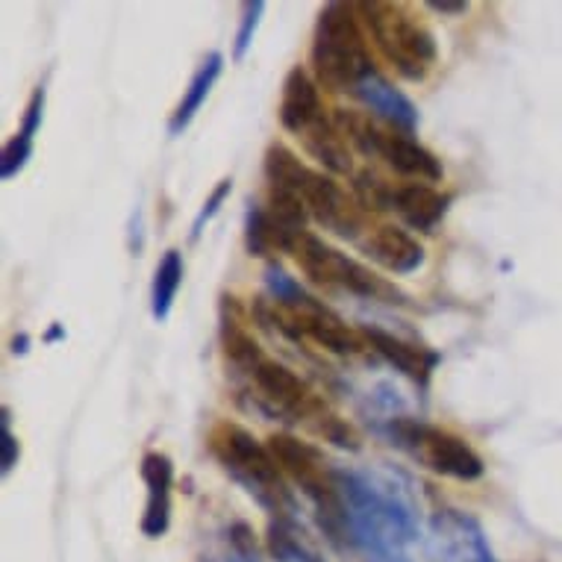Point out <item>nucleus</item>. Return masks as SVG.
<instances>
[{
	"label": "nucleus",
	"instance_id": "18",
	"mask_svg": "<svg viewBox=\"0 0 562 562\" xmlns=\"http://www.w3.org/2000/svg\"><path fill=\"white\" fill-rule=\"evenodd\" d=\"M186 266H183V254L177 248L166 250L162 259H159L157 271H154V286H150V315L157 322H166L171 310H175L177 292L183 286Z\"/></svg>",
	"mask_w": 562,
	"mask_h": 562
},
{
	"label": "nucleus",
	"instance_id": "19",
	"mask_svg": "<svg viewBox=\"0 0 562 562\" xmlns=\"http://www.w3.org/2000/svg\"><path fill=\"white\" fill-rule=\"evenodd\" d=\"M268 551L277 562H324L304 530H297L295 518H274L268 527Z\"/></svg>",
	"mask_w": 562,
	"mask_h": 562
},
{
	"label": "nucleus",
	"instance_id": "9",
	"mask_svg": "<svg viewBox=\"0 0 562 562\" xmlns=\"http://www.w3.org/2000/svg\"><path fill=\"white\" fill-rule=\"evenodd\" d=\"M357 245L374 266L386 268L392 274H413L425 266V245L395 224H374L362 233Z\"/></svg>",
	"mask_w": 562,
	"mask_h": 562
},
{
	"label": "nucleus",
	"instance_id": "12",
	"mask_svg": "<svg viewBox=\"0 0 562 562\" xmlns=\"http://www.w3.org/2000/svg\"><path fill=\"white\" fill-rule=\"evenodd\" d=\"M322 86L315 83V77H310L295 65L292 71L283 80V94H280V124L283 130H289L292 136L301 138L310 127H315L318 121H324V101Z\"/></svg>",
	"mask_w": 562,
	"mask_h": 562
},
{
	"label": "nucleus",
	"instance_id": "16",
	"mask_svg": "<svg viewBox=\"0 0 562 562\" xmlns=\"http://www.w3.org/2000/svg\"><path fill=\"white\" fill-rule=\"evenodd\" d=\"M222 71H224V56L218 54V50L206 54V59L198 65V71H194L189 86L183 89L180 103H177L175 112H171V121H168V133H171V136H180V133L192 124L194 115L201 112V106L206 103L210 92H213V86L218 83Z\"/></svg>",
	"mask_w": 562,
	"mask_h": 562
},
{
	"label": "nucleus",
	"instance_id": "3",
	"mask_svg": "<svg viewBox=\"0 0 562 562\" xmlns=\"http://www.w3.org/2000/svg\"><path fill=\"white\" fill-rule=\"evenodd\" d=\"M310 59H313L315 83L327 92L353 94L371 75H378L353 3L333 0L322 7Z\"/></svg>",
	"mask_w": 562,
	"mask_h": 562
},
{
	"label": "nucleus",
	"instance_id": "15",
	"mask_svg": "<svg viewBox=\"0 0 562 562\" xmlns=\"http://www.w3.org/2000/svg\"><path fill=\"white\" fill-rule=\"evenodd\" d=\"M353 94L369 106V112L386 121L389 127L401 130V133H415V127H418V110L413 106V101L397 92L380 71L371 75Z\"/></svg>",
	"mask_w": 562,
	"mask_h": 562
},
{
	"label": "nucleus",
	"instance_id": "8",
	"mask_svg": "<svg viewBox=\"0 0 562 562\" xmlns=\"http://www.w3.org/2000/svg\"><path fill=\"white\" fill-rule=\"evenodd\" d=\"M389 434L401 451H406L418 465H425L434 474L453 480H477L483 477V460L462 436L445 430V427L415 422V418H395Z\"/></svg>",
	"mask_w": 562,
	"mask_h": 562
},
{
	"label": "nucleus",
	"instance_id": "5",
	"mask_svg": "<svg viewBox=\"0 0 562 562\" xmlns=\"http://www.w3.org/2000/svg\"><path fill=\"white\" fill-rule=\"evenodd\" d=\"M353 7L383 59L401 77L422 83L436 65V38L422 15L397 0H360Z\"/></svg>",
	"mask_w": 562,
	"mask_h": 562
},
{
	"label": "nucleus",
	"instance_id": "13",
	"mask_svg": "<svg viewBox=\"0 0 562 562\" xmlns=\"http://www.w3.org/2000/svg\"><path fill=\"white\" fill-rule=\"evenodd\" d=\"M222 353L227 369L236 378H248L250 371L257 369V362L266 357L257 336L250 333L248 322H245L239 297L233 295L222 297Z\"/></svg>",
	"mask_w": 562,
	"mask_h": 562
},
{
	"label": "nucleus",
	"instance_id": "10",
	"mask_svg": "<svg viewBox=\"0 0 562 562\" xmlns=\"http://www.w3.org/2000/svg\"><path fill=\"white\" fill-rule=\"evenodd\" d=\"M142 480L148 486V504L142 516V533L148 539H162L171 527V488H175V462L162 451H148L142 457Z\"/></svg>",
	"mask_w": 562,
	"mask_h": 562
},
{
	"label": "nucleus",
	"instance_id": "7",
	"mask_svg": "<svg viewBox=\"0 0 562 562\" xmlns=\"http://www.w3.org/2000/svg\"><path fill=\"white\" fill-rule=\"evenodd\" d=\"M262 318L297 345H318L339 357H362L371 350L362 330L348 327L330 306L310 297L304 289H297L286 301H271V306L262 310Z\"/></svg>",
	"mask_w": 562,
	"mask_h": 562
},
{
	"label": "nucleus",
	"instance_id": "23",
	"mask_svg": "<svg viewBox=\"0 0 562 562\" xmlns=\"http://www.w3.org/2000/svg\"><path fill=\"white\" fill-rule=\"evenodd\" d=\"M430 10L436 12H445V15H462V12H469V3H462V0H434L430 3Z\"/></svg>",
	"mask_w": 562,
	"mask_h": 562
},
{
	"label": "nucleus",
	"instance_id": "14",
	"mask_svg": "<svg viewBox=\"0 0 562 562\" xmlns=\"http://www.w3.org/2000/svg\"><path fill=\"white\" fill-rule=\"evenodd\" d=\"M451 198L442 194L436 186L427 183H401L392 186L389 194V210L404 218L413 231L430 233L448 213Z\"/></svg>",
	"mask_w": 562,
	"mask_h": 562
},
{
	"label": "nucleus",
	"instance_id": "17",
	"mask_svg": "<svg viewBox=\"0 0 562 562\" xmlns=\"http://www.w3.org/2000/svg\"><path fill=\"white\" fill-rule=\"evenodd\" d=\"M301 145L310 157L324 166L330 175H341V177H350L353 175V159H350V145L345 142L333 119H324L318 121L315 127H310L301 136Z\"/></svg>",
	"mask_w": 562,
	"mask_h": 562
},
{
	"label": "nucleus",
	"instance_id": "22",
	"mask_svg": "<svg viewBox=\"0 0 562 562\" xmlns=\"http://www.w3.org/2000/svg\"><path fill=\"white\" fill-rule=\"evenodd\" d=\"M0 439H3V474H10L15 469V462H19V439L12 436V425H10V406H3V422H0Z\"/></svg>",
	"mask_w": 562,
	"mask_h": 562
},
{
	"label": "nucleus",
	"instance_id": "6",
	"mask_svg": "<svg viewBox=\"0 0 562 562\" xmlns=\"http://www.w3.org/2000/svg\"><path fill=\"white\" fill-rule=\"evenodd\" d=\"M286 254L310 277V283L327 292H348L353 297H369L383 304H404V295L389 280L378 277L348 254H341L339 248L327 245L315 233H297L295 239L289 241Z\"/></svg>",
	"mask_w": 562,
	"mask_h": 562
},
{
	"label": "nucleus",
	"instance_id": "4",
	"mask_svg": "<svg viewBox=\"0 0 562 562\" xmlns=\"http://www.w3.org/2000/svg\"><path fill=\"white\" fill-rule=\"evenodd\" d=\"M268 448L274 453L280 471L304 492V498L315 507L324 536L336 548L350 544L348 504L341 495V477L339 471L333 469V462L327 460V453L318 445L297 439L292 434L268 436Z\"/></svg>",
	"mask_w": 562,
	"mask_h": 562
},
{
	"label": "nucleus",
	"instance_id": "20",
	"mask_svg": "<svg viewBox=\"0 0 562 562\" xmlns=\"http://www.w3.org/2000/svg\"><path fill=\"white\" fill-rule=\"evenodd\" d=\"M262 12H266V3H262V0H250V3L241 7L239 30H236V45H233V59H236V63H241L245 54L250 50V45H254V36H257Z\"/></svg>",
	"mask_w": 562,
	"mask_h": 562
},
{
	"label": "nucleus",
	"instance_id": "11",
	"mask_svg": "<svg viewBox=\"0 0 562 562\" xmlns=\"http://www.w3.org/2000/svg\"><path fill=\"white\" fill-rule=\"evenodd\" d=\"M366 341H369V348L374 353H380L389 366H395L404 378H409L413 383L425 389L430 383V374L439 366V353L425 345H418V341L401 339V336H392V333L380 330V327H360Z\"/></svg>",
	"mask_w": 562,
	"mask_h": 562
},
{
	"label": "nucleus",
	"instance_id": "1",
	"mask_svg": "<svg viewBox=\"0 0 562 562\" xmlns=\"http://www.w3.org/2000/svg\"><path fill=\"white\" fill-rule=\"evenodd\" d=\"M266 180L271 189L295 194L304 203L313 222H318L324 231L336 233L341 239L360 241L369 227H366V206L353 194L341 189L330 175L315 171L289 150L283 142H271L266 150Z\"/></svg>",
	"mask_w": 562,
	"mask_h": 562
},
{
	"label": "nucleus",
	"instance_id": "2",
	"mask_svg": "<svg viewBox=\"0 0 562 562\" xmlns=\"http://www.w3.org/2000/svg\"><path fill=\"white\" fill-rule=\"evenodd\" d=\"M206 448L213 453V460L222 465L224 474H231L250 498L266 509L271 521L292 518L295 498H292L286 474L277 465L268 442H259L257 436L236 422H215L206 436Z\"/></svg>",
	"mask_w": 562,
	"mask_h": 562
},
{
	"label": "nucleus",
	"instance_id": "21",
	"mask_svg": "<svg viewBox=\"0 0 562 562\" xmlns=\"http://www.w3.org/2000/svg\"><path fill=\"white\" fill-rule=\"evenodd\" d=\"M231 192H233V180H231V177L215 186L213 194H210V198L203 201L201 213H198V218H194L192 239H198V236H201V233H203V227H206V224L213 222L215 215H218V210H222V203L227 201V198H231Z\"/></svg>",
	"mask_w": 562,
	"mask_h": 562
}]
</instances>
